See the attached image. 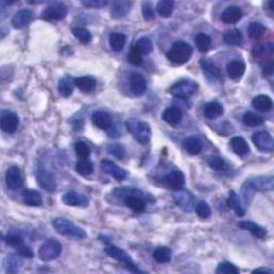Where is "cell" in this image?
Instances as JSON below:
<instances>
[{"label":"cell","instance_id":"cell-1","mask_svg":"<svg viewBox=\"0 0 274 274\" xmlns=\"http://www.w3.org/2000/svg\"><path fill=\"white\" fill-rule=\"evenodd\" d=\"M193 55V47L184 41H178L173 43L171 49L167 52V59L175 65H184Z\"/></svg>","mask_w":274,"mask_h":274},{"label":"cell","instance_id":"cell-2","mask_svg":"<svg viewBox=\"0 0 274 274\" xmlns=\"http://www.w3.org/2000/svg\"><path fill=\"white\" fill-rule=\"evenodd\" d=\"M126 129L133 135L134 138L141 145L148 144L151 138L150 125L139 119L131 118L126 121Z\"/></svg>","mask_w":274,"mask_h":274},{"label":"cell","instance_id":"cell-3","mask_svg":"<svg viewBox=\"0 0 274 274\" xmlns=\"http://www.w3.org/2000/svg\"><path fill=\"white\" fill-rule=\"evenodd\" d=\"M52 226L57 230V233L67 237H73V238L84 239L87 237L86 231L80 226L75 225L70 220L63 219V218H56L52 221Z\"/></svg>","mask_w":274,"mask_h":274},{"label":"cell","instance_id":"cell-4","mask_svg":"<svg viewBox=\"0 0 274 274\" xmlns=\"http://www.w3.org/2000/svg\"><path fill=\"white\" fill-rule=\"evenodd\" d=\"M105 252L108 256H110L112 258H114L115 260H117L119 262L122 263V265L128 269L129 271L133 272V273H143V271L138 269L135 265V262L132 259L131 256L126 253L124 250L120 249V247L113 245V244H108L105 247Z\"/></svg>","mask_w":274,"mask_h":274},{"label":"cell","instance_id":"cell-5","mask_svg":"<svg viewBox=\"0 0 274 274\" xmlns=\"http://www.w3.org/2000/svg\"><path fill=\"white\" fill-rule=\"evenodd\" d=\"M198 84L192 80H180L170 88L172 97L181 100H188L197 91Z\"/></svg>","mask_w":274,"mask_h":274},{"label":"cell","instance_id":"cell-6","mask_svg":"<svg viewBox=\"0 0 274 274\" xmlns=\"http://www.w3.org/2000/svg\"><path fill=\"white\" fill-rule=\"evenodd\" d=\"M62 252V245L56 239L46 240L39 249V256L41 260L49 262L57 259Z\"/></svg>","mask_w":274,"mask_h":274},{"label":"cell","instance_id":"cell-7","mask_svg":"<svg viewBox=\"0 0 274 274\" xmlns=\"http://www.w3.org/2000/svg\"><path fill=\"white\" fill-rule=\"evenodd\" d=\"M36 181L40 188H42L44 191L52 193L57 188V181L54 172H51L46 166L40 164L36 171Z\"/></svg>","mask_w":274,"mask_h":274},{"label":"cell","instance_id":"cell-8","mask_svg":"<svg viewBox=\"0 0 274 274\" xmlns=\"http://www.w3.org/2000/svg\"><path fill=\"white\" fill-rule=\"evenodd\" d=\"M68 14V8L61 2L52 3L46 7L41 13V18L46 22H57L65 19Z\"/></svg>","mask_w":274,"mask_h":274},{"label":"cell","instance_id":"cell-9","mask_svg":"<svg viewBox=\"0 0 274 274\" xmlns=\"http://www.w3.org/2000/svg\"><path fill=\"white\" fill-rule=\"evenodd\" d=\"M124 204L126 207L137 213L144 212L147 206L143 197V193L139 192L138 189H131V193H129V189H126V193L124 194Z\"/></svg>","mask_w":274,"mask_h":274},{"label":"cell","instance_id":"cell-10","mask_svg":"<svg viewBox=\"0 0 274 274\" xmlns=\"http://www.w3.org/2000/svg\"><path fill=\"white\" fill-rule=\"evenodd\" d=\"M252 141L258 149L261 151L270 152L274 149V140L270 133L266 131H258L253 134Z\"/></svg>","mask_w":274,"mask_h":274},{"label":"cell","instance_id":"cell-11","mask_svg":"<svg viewBox=\"0 0 274 274\" xmlns=\"http://www.w3.org/2000/svg\"><path fill=\"white\" fill-rule=\"evenodd\" d=\"M6 183L8 188L11 189V191H17V189L23 187L24 180L19 167H17V165H12L8 168L6 173Z\"/></svg>","mask_w":274,"mask_h":274},{"label":"cell","instance_id":"cell-12","mask_svg":"<svg viewBox=\"0 0 274 274\" xmlns=\"http://www.w3.org/2000/svg\"><path fill=\"white\" fill-rule=\"evenodd\" d=\"M173 199H175L176 204L179 208H181L183 211L186 212H192L195 207V198L192 193L184 189H179L175 194H173Z\"/></svg>","mask_w":274,"mask_h":274},{"label":"cell","instance_id":"cell-13","mask_svg":"<svg viewBox=\"0 0 274 274\" xmlns=\"http://www.w3.org/2000/svg\"><path fill=\"white\" fill-rule=\"evenodd\" d=\"M244 186L251 191H272L274 188V180L272 176L258 177L247 180Z\"/></svg>","mask_w":274,"mask_h":274},{"label":"cell","instance_id":"cell-14","mask_svg":"<svg viewBox=\"0 0 274 274\" xmlns=\"http://www.w3.org/2000/svg\"><path fill=\"white\" fill-rule=\"evenodd\" d=\"M100 166H101V170L105 173L112 176L118 181L123 180V179H125L126 176H128V173H126L125 170H123L122 167L116 165L114 162L109 161V160H102L101 163H100Z\"/></svg>","mask_w":274,"mask_h":274},{"label":"cell","instance_id":"cell-15","mask_svg":"<svg viewBox=\"0 0 274 274\" xmlns=\"http://www.w3.org/2000/svg\"><path fill=\"white\" fill-rule=\"evenodd\" d=\"M62 202L71 207L87 208L89 206V199L86 195L77 192H68L62 196Z\"/></svg>","mask_w":274,"mask_h":274},{"label":"cell","instance_id":"cell-16","mask_svg":"<svg viewBox=\"0 0 274 274\" xmlns=\"http://www.w3.org/2000/svg\"><path fill=\"white\" fill-rule=\"evenodd\" d=\"M0 125H1V130L6 132L8 134H12L17 130L19 125V118L15 113L7 112L3 113L1 116V120H0Z\"/></svg>","mask_w":274,"mask_h":274},{"label":"cell","instance_id":"cell-17","mask_svg":"<svg viewBox=\"0 0 274 274\" xmlns=\"http://www.w3.org/2000/svg\"><path fill=\"white\" fill-rule=\"evenodd\" d=\"M164 182L166 187L170 188L172 191H179L182 189L186 183V178H184L183 172L181 171H171L170 173H167L164 178Z\"/></svg>","mask_w":274,"mask_h":274},{"label":"cell","instance_id":"cell-18","mask_svg":"<svg viewBox=\"0 0 274 274\" xmlns=\"http://www.w3.org/2000/svg\"><path fill=\"white\" fill-rule=\"evenodd\" d=\"M130 90L134 96H141L147 90V81L140 73H132L130 76Z\"/></svg>","mask_w":274,"mask_h":274},{"label":"cell","instance_id":"cell-19","mask_svg":"<svg viewBox=\"0 0 274 274\" xmlns=\"http://www.w3.org/2000/svg\"><path fill=\"white\" fill-rule=\"evenodd\" d=\"M34 19V13L28 9H22L14 14L12 18V26L17 29L27 27Z\"/></svg>","mask_w":274,"mask_h":274},{"label":"cell","instance_id":"cell-20","mask_svg":"<svg viewBox=\"0 0 274 274\" xmlns=\"http://www.w3.org/2000/svg\"><path fill=\"white\" fill-rule=\"evenodd\" d=\"M92 123L97 126L100 130L107 131L113 126V118L107 112H103V110H97L94 112L92 117Z\"/></svg>","mask_w":274,"mask_h":274},{"label":"cell","instance_id":"cell-21","mask_svg":"<svg viewBox=\"0 0 274 274\" xmlns=\"http://www.w3.org/2000/svg\"><path fill=\"white\" fill-rule=\"evenodd\" d=\"M242 17H243V12H242L241 8L231 6L224 10L222 15H221V19H222V22L225 24L233 25L241 20Z\"/></svg>","mask_w":274,"mask_h":274},{"label":"cell","instance_id":"cell-22","mask_svg":"<svg viewBox=\"0 0 274 274\" xmlns=\"http://www.w3.org/2000/svg\"><path fill=\"white\" fill-rule=\"evenodd\" d=\"M132 6H133V2L131 1H123V0L114 1L112 3V9H110V15L115 19L124 17L131 11Z\"/></svg>","mask_w":274,"mask_h":274},{"label":"cell","instance_id":"cell-23","mask_svg":"<svg viewBox=\"0 0 274 274\" xmlns=\"http://www.w3.org/2000/svg\"><path fill=\"white\" fill-rule=\"evenodd\" d=\"M162 118L170 125H177L182 120V112L177 106L167 107L162 114Z\"/></svg>","mask_w":274,"mask_h":274},{"label":"cell","instance_id":"cell-24","mask_svg":"<svg viewBox=\"0 0 274 274\" xmlns=\"http://www.w3.org/2000/svg\"><path fill=\"white\" fill-rule=\"evenodd\" d=\"M183 148L189 155H198L203 150V143L197 136H189L183 140Z\"/></svg>","mask_w":274,"mask_h":274},{"label":"cell","instance_id":"cell-25","mask_svg":"<svg viewBox=\"0 0 274 274\" xmlns=\"http://www.w3.org/2000/svg\"><path fill=\"white\" fill-rule=\"evenodd\" d=\"M230 147L235 154L241 157L247 155L250 152L249 145H247L246 140L243 138V137L241 136L233 137V138L230 139Z\"/></svg>","mask_w":274,"mask_h":274},{"label":"cell","instance_id":"cell-26","mask_svg":"<svg viewBox=\"0 0 274 274\" xmlns=\"http://www.w3.org/2000/svg\"><path fill=\"white\" fill-rule=\"evenodd\" d=\"M245 73V63L242 60H231L227 65V74L233 80H239Z\"/></svg>","mask_w":274,"mask_h":274},{"label":"cell","instance_id":"cell-27","mask_svg":"<svg viewBox=\"0 0 274 274\" xmlns=\"http://www.w3.org/2000/svg\"><path fill=\"white\" fill-rule=\"evenodd\" d=\"M252 105L256 110L267 113L270 112V110L273 108V101L269 96H266V94H259V96H257L253 99Z\"/></svg>","mask_w":274,"mask_h":274},{"label":"cell","instance_id":"cell-28","mask_svg":"<svg viewBox=\"0 0 274 274\" xmlns=\"http://www.w3.org/2000/svg\"><path fill=\"white\" fill-rule=\"evenodd\" d=\"M238 226L242 229L249 230L253 236L256 237L258 239H263L266 238L267 236V230L262 228L261 226L252 222V221H241V222H239Z\"/></svg>","mask_w":274,"mask_h":274},{"label":"cell","instance_id":"cell-29","mask_svg":"<svg viewBox=\"0 0 274 274\" xmlns=\"http://www.w3.org/2000/svg\"><path fill=\"white\" fill-rule=\"evenodd\" d=\"M224 114V108L222 104L219 103L218 101H211L209 102L206 106L204 107V115L206 118L210 120L217 119L221 117Z\"/></svg>","mask_w":274,"mask_h":274},{"label":"cell","instance_id":"cell-30","mask_svg":"<svg viewBox=\"0 0 274 274\" xmlns=\"http://www.w3.org/2000/svg\"><path fill=\"white\" fill-rule=\"evenodd\" d=\"M75 87H77L82 92L90 93L97 86V81L92 76H81L74 80Z\"/></svg>","mask_w":274,"mask_h":274},{"label":"cell","instance_id":"cell-31","mask_svg":"<svg viewBox=\"0 0 274 274\" xmlns=\"http://www.w3.org/2000/svg\"><path fill=\"white\" fill-rule=\"evenodd\" d=\"M24 203L29 207H40L43 204L41 194L34 189H25L22 193Z\"/></svg>","mask_w":274,"mask_h":274},{"label":"cell","instance_id":"cell-32","mask_svg":"<svg viewBox=\"0 0 274 274\" xmlns=\"http://www.w3.org/2000/svg\"><path fill=\"white\" fill-rule=\"evenodd\" d=\"M273 51H274V47L272 43H267L265 45L258 44L253 47L252 54L255 58H258V59L266 60V59H269V58H271L273 54Z\"/></svg>","mask_w":274,"mask_h":274},{"label":"cell","instance_id":"cell-33","mask_svg":"<svg viewBox=\"0 0 274 274\" xmlns=\"http://www.w3.org/2000/svg\"><path fill=\"white\" fill-rule=\"evenodd\" d=\"M75 83L74 80H72L71 77H62L61 80L58 82V91H59L60 96L68 98L74 91Z\"/></svg>","mask_w":274,"mask_h":274},{"label":"cell","instance_id":"cell-34","mask_svg":"<svg viewBox=\"0 0 274 274\" xmlns=\"http://www.w3.org/2000/svg\"><path fill=\"white\" fill-rule=\"evenodd\" d=\"M227 205L230 209L234 210V212L238 215V217H243L245 211L243 207H242L240 198L235 191L229 192V197L227 199Z\"/></svg>","mask_w":274,"mask_h":274},{"label":"cell","instance_id":"cell-35","mask_svg":"<svg viewBox=\"0 0 274 274\" xmlns=\"http://www.w3.org/2000/svg\"><path fill=\"white\" fill-rule=\"evenodd\" d=\"M224 41L228 45L239 46L243 41V34L238 29H230L224 34Z\"/></svg>","mask_w":274,"mask_h":274},{"label":"cell","instance_id":"cell-36","mask_svg":"<svg viewBox=\"0 0 274 274\" xmlns=\"http://www.w3.org/2000/svg\"><path fill=\"white\" fill-rule=\"evenodd\" d=\"M152 256L159 263H168L171 260V251L167 246H160L156 247Z\"/></svg>","mask_w":274,"mask_h":274},{"label":"cell","instance_id":"cell-37","mask_svg":"<svg viewBox=\"0 0 274 274\" xmlns=\"http://www.w3.org/2000/svg\"><path fill=\"white\" fill-rule=\"evenodd\" d=\"M175 2L171 0H161L156 6V11L163 18H168L173 12Z\"/></svg>","mask_w":274,"mask_h":274},{"label":"cell","instance_id":"cell-38","mask_svg":"<svg viewBox=\"0 0 274 274\" xmlns=\"http://www.w3.org/2000/svg\"><path fill=\"white\" fill-rule=\"evenodd\" d=\"M126 38L121 33H113L109 35V45L114 51H120L123 50Z\"/></svg>","mask_w":274,"mask_h":274},{"label":"cell","instance_id":"cell-39","mask_svg":"<svg viewBox=\"0 0 274 274\" xmlns=\"http://www.w3.org/2000/svg\"><path fill=\"white\" fill-rule=\"evenodd\" d=\"M195 43H196L197 49L200 52H207L210 49H211L212 41L211 38L205 33H199L196 36H195Z\"/></svg>","mask_w":274,"mask_h":274},{"label":"cell","instance_id":"cell-40","mask_svg":"<svg viewBox=\"0 0 274 274\" xmlns=\"http://www.w3.org/2000/svg\"><path fill=\"white\" fill-rule=\"evenodd\" d=\"M200 67H202L203 71L205 73H207V74L210 76L218 78V80H220V78L222 77L220 68L209 59H200Z\"/></svg>","mask_w":274,"mask_h":274},{"label":"cell","instance_id":"cell-41","mask_svg":"<svg viewBox=\"0 0 274 274\" xmlns=\"http://www.w3.org/2000/svg\"><path fill=\"white\" fill-rule=\"evenodd\" d=\"M135 49L138 51L141 55H149L151 54V51H154V44L149 38H146V36H143L140 38L138 41L136 42L135 45H133Z\"/></svg>","mask_w":274,"mask_h":274},{"label":"cell","instance_id":"cell-42","mask_svg":"<svg viewBox=\"0 0 274 274\" xmlns=\"http://www.w3.org/2000/svg\"><path fill=\"white\" fill-rule=\"evenodd\" d=\"M265 33H266V27L261 23L253 22L249 25V28H247V34H249L251 38L254 40L262 38Z\"/></svg>","mask_w":274,"mask_h":274},{"label":"cell","instance_id":"cell-43","mask_svg":"<svg viewBox=\"0 0 274 274\" xmlns=\"http://www.w3.org/2000/svg\"><path fill=\"white\" fill-rule=\"evenodd\" d=\"M72 33L75 38L83 44H89L92 40V34L87 28L84 27H75L72 29Z\"/></svg>","mask_w":274,"mask_h":274},{"label":"cell","instance_id":"cell-44","mask_svg":"<svg viewBox=\"0 0 274 274\" xmlns=\"http://www.w3.org/2000/svg\"><path fill=\"white\" fill-rule=\"evenodd\" d=\"M243 123L247 126H259L262 125L263 122H265V120L261 117V116L257 115L255 113H252V112H246L243 115Z\"/></svg>","mask_w":274,"mask_h":274},{"label":"cell","instance_id":"cell-45","mask_svg":"<svg viewBox=\"0 0 274 274\" xmlns=\"http://www.w3.org/2000/svg\"><path fill=\"white\" fill-rule=\"evenodd\" d=\"M20 256V255H19ZM19 256L10 255L7 257V272L8 273H17L20 270L23 266V261Z\"/></svg>","mask_w":274,"mask_h":274},{"label":"cell","instance_id":"cell-46","mask_svg":"<svg viewBox=\"0 0 274 274\" xmlns=\"http://www.w3.org/2000/svg\"><path fill=\"white\" fill-rule=\"evenodd\" d=\"M208 165L214 171H227L229 170V166L225 160L220 156H211L208 159Z\"/></svg>","mask_w":274,"mask_h":274},{"label":"cell","instance_id":"cell-47","mask_svg":"<svg viewBox=\"0 0 274 274\" xmlns=\"http://www.w3.org/2000/svg\"><path fill=\"white\" fill-rule=\"evenodd\" d=\"M75 171L78 175H81L83 177H87L89 175H91L93 171L92 162L88 160H82L80 162H77L75 166Z\"/></svg>","mask_w":274,"mask_h":274},{"label":"cell","instance_id":"cell-48","mask_svg":"<svg viewBox=\"0 0 274 274\" xmlns=\"http://www.w3.org/2000/svg\"><path fill=\"white\" fill-rule=\"evenodd\" d=\"M74 149H75L76 154L83 160H87L88 157L90 156V154H91L90 147H89L86 143H84V141H77V143L75 144Z\"/></svg>","mask_w":274,"mask_h":274},{"label":"cell","instance_id":"cell-49","mask_svg":"<svg viewBox=\"0 0 274 274\" xmlns=\"http://www.w3.org/2000/svg\"><path fill=\"white\" fill-rule=\"evenodd\" d=\"M195 211H196L200 219H208L210 218V215H211V208H210V206L206 202H204V200L196 205Z\"/></svg>","mask_w":274,"mask_h":274},{"label":"cell","instance_id":"cell-50","mask_svg":"<svg viewBox=\"0 0 274 274\" xmlns=\"http://www.w3.org/2000/svg\"><path fill=\"white\" fill-rule=\"evenodd\" d=\"M215 272H217L218 274H238L239 269L236 266H234L233 263L225 261V262L220 263Z\"/></svg>","mask_w":274,"mask_h":274},{"label":"cell","instance_id":"cell-51","mask_svg":"<svg viewBox=\"0 0 274 274\" xmlns=\"http://www.w3.org/2000/svg\"><path fill=\"white\" fill-rule=\"evenodd\" d=\"M107 152L109 154H112L113 156H115L116 159H118V160H122L123 157L125 156L124 147L122 145H119V144L109 145L107 147Z\"/></svg>","mask_w":274,"mask_h":274},{"label":"cell","instance_id":"cell-52","mask_svg":"<svg viewBox=\"0 0 274 274\" xmlns=\"http://www.w3.org/2000/svg\"><path fill=\"white\" fill-rule=\"evenodd\" d=\"M4 242L10 246H15L19 247L20 245H23V238L22 236H19L17 234H9L8 236L4 237Z\"/></svg>","mask_w":274,"mask_h":274},{"label":"cell","instance_id":"cell-53","mask_svg":"<svg viewBox=\"0 0 274 274\" xmlns=\"http://www.w3.org/2000/svg\"><path fill=\"white\" fill-rule=\"evenodd\" d=\"M128 60L134 66H140L143 63V55L137 51L134 46L131 47L130 54L128 56Z\"/></svg>","mask_w":274,"mask_h":274},{"label":"cell","instance_id":"cell-54","mask_svg":"<svg viewBox=\"0 0 274 274\" xmlns=\"http://www.w3.org/2000/svg\"><path fill=\"white\" fill-rule=\"evenodd\" d=\"M143 15L146 20H151L155 18L154 9L149 2H143Z\"/></svg>","mask_w":274,"mask_h":274},{"label":"cell","instance_id":"cell-55","mask_svg":"<svg viewBox=\"0 0 274 274\" xmlns=\"http://www.w3.org/2000/svg\"><path fill=\"white\" fill-rule=\"evenodd\" d=\"M82 4L87 8L98 9L106 6V4H108V1L107 0H83Z\"/></svg>","mask_w":274,"mask_h":274},{"label":"cell","instance_id":"cell-56","mask_svg":"<svg viewBox=\"0 0 274 274\" xmlns=\"http://www.w3.org/2000/svg\"><path fill=\"white\" fill-rule=\"evenodd\" d=\"M273 68H274V65H273L272 58L266 59L262 63V74H263V76L272 75L273 74Z\"/></svg>","mask_w":274,"mask_h":274},{"label":"cell","instance_id":"cell-57","mask_svg":"<svg viewBox=\"0 0 274 274\" xmlns=\"http://www.w3.org/2000/svg\"><path fill=\"white\" fill-rule=\"evenodd\" d=\"M18 254L23 257L26 258H33L34 257V253L31 251L30 247L25 246V245H20L18 247Z\"/></svg>","mask_w":274,"mask_h":274},{"label":"cell","instance_id":"cell-58","mask_svg":"<svg viewBox=\"0 0 274 274\" xmlns=\"http://www.w3.org/2000/svg\"><path fill=\"white\" fill-rule=\"evenodd\" d=\"M259 272H265V273H269V274L273 273L272 270H270V269H267V268H258V269H255V270L253 271V273H259Z\"/></svg>","mask_w":274,"mask_h":274}]
</instances>
